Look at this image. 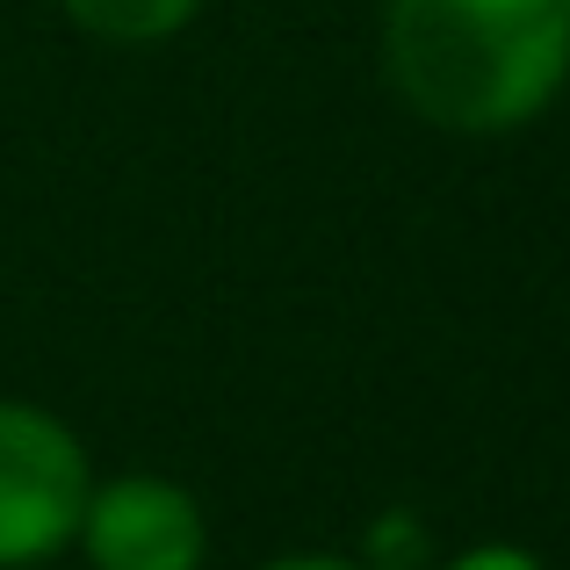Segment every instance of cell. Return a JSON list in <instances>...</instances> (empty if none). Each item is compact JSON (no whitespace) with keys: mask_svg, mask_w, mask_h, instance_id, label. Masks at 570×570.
<instances>
[{"mask_svg":"<svg viewBox=\"0 0 570 570\" xmlns=\"http://www.w3.org/2000/svg\"><path fill=\"white\" fill-rule=\"evenodd\" d=\"M267 570H362V563H347V557H282Z\"/></svg>","mask_w":570,"mask_h":570,"instance_id":"6","label":"cell"},{"mask_svg":"<svg viewBox=\"0 0 570 570\" xmlns=\"http://www.w3.org/2000/svg\"><path fill=\"white\" fill-rule=\"evenodd\" d=\"M203 0H66V14L101 43H159L195 22Z\"/></svg>","mask_w":570,"mask_h":570,"instance_id":"4","label":"cell"},{"mask_svg":"<svg viewBox=\"0 0 570 570\" xmlns=\"http://www.w3.org/2000/svg\"><path fill=\"white\" fill-rule=\"evenodd\" d=\"M383 72L441 130H520L570 80V0H390Z\"/></svg>","mask_w":570,"mask_h":570,"instance_id":"1","label":"cell"},{"mask_svg":"<svg viewBox=\"0 0 570 570\" xmlns=\"http://www.w3.org/2000/svg\"><path fill=\"white\" fill-rule=\"evenodd\" d=\"M87 491V448L51 412L0 397V570L58 557L80 534Z\"/></svg>","mask_w":570,"mask_h":570,"instance_id":"2","label":"cell"},{"mask_svg":"<svg viewBox=\"0 0 570 570\" xmlns=\"http://www.w3.org/2000/svg\"><path fill=\"white\" fill-rule=\"evenodd\" d=\"M95 570H203L209 520L174 476H116L87 491L80 534Z\"/></svg>","mask_w":570,"mask_h":570,"instance_id":"3","label":"cell"},{"mask_svg":"<svg viewBox=\"0 0 570 570\" xmlns=\"http://www.w3.org/2000/svg\"><path fill=\"white\" fill-rule=\"evenodd\" d=\"M441 570H542V563H534L528 549L491 542V549H470V557H455V563H441Z\"/></svg>","mask_w":570,"mask_h":570,"instance_id":"5","label":"cell"}]
</instances>
